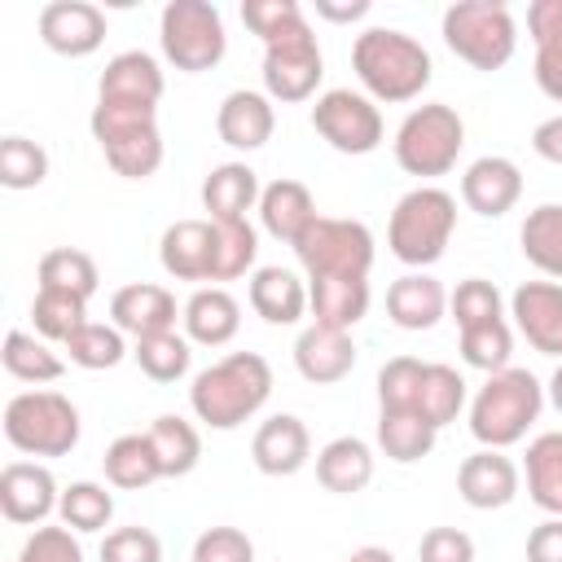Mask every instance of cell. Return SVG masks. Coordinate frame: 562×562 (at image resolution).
Listing matches in <instances>:
<instances>
[{"mask_svg": "<svg viewBox=\"0 0 562 562\" xmlns=\"http://www.w3.org/2000/svg\"><path fill=\"white\" fill-rule=\"evenodd\" d=\"M110 325H119L132 338H149V334H167L176 329V294L154 285V281H132L123 290H114L110 299Z\"/></svg>", "mask_w": 562, "mask_h": 562, "instance_id": "cell-21", "label": "cell"}, {"mask_svg": "<svg viewBox=\"0 0 562 562\" xmlns=\"http://www.w3.org/2000/svg\"><path fill=\"white\" fill-rule=\"evenodd\" d=\"M61 527H70L75 536L79 531H105L110 518H114V496L105 483H92V479H79L70 487H61Z\"/></svg>", "mask_w": 562, "mask_h": 562, "instance_id": "cell-39", "label": "cell"}, {"mask_svg": "<svg viewBox=\"0 0 562 562\" xmlns=\"http://www.w3.org/2000/svg\"><path fill=\"white\" fill-rule=\"evenodd\" d=\"M435 439H439V430L417 413H378V448L400 465L430 457Z\"/></svg>", "mask_w": 562, "mask_h": 562, "instance_id": "cell-36", "label": "cell"}, {"mask_svg": "<svg viewBox=\"0 0 562 562\" xmlns=\"http://www.w3.org/2000/svg\"><path fill=\"white\" fill-rule=\"evenodd\" d=\"M101 470H105V483L123 487V492H140V487L162 479V465H158V452H154L149 435H119L105 448Z\"/></svg>", "mask_w": 562, "mask_h": 562, "instance_id": "cell-32", "label": "cell"}, {"mask_svg": "<svg viewBox=\"0 0 562 562\" xmlns=\"http://www.w3.org/2000/svg\"><path fill=\"white\" fill-rule=\"evenodd\" d=\"M531 149H536L544 162H558V167H562V114L536 123V132H531Z\"/></svg>", "mask_w": 562, "mask_h": 562, "instance_id": "cell-55", "label": "cell"}, {"mask_svg": "<svg viewBox=\"0 0 562 562\" xmlns=\"http://www.w3.org/2000/svg\"><path fill=\"white\" fill-rule=\"evenodd\" d=\"M66 351H70V364H79V369H114L127 356V342H123V329L119 325L83 321L66 338Z\"/></svg>", "mask_w": 562, "mask_h": 562, "instance_id": "cell-41", "label": "cell"}, {"mask_svg": "<svg viewBox=\"0 0 562 562\" xmlns=\"http://www.w3.org/2000/svg\"><path fill=\"white\" fill-rule=\"evenodd\" d=\"M426 360L417 356H395L378 369V408L382 413H417V391H422Z\"/></svg>", "mask_w": 562, "mask_h": 562, "instance_id": "cell-44", "label": "cell"}, {"mask_svg": "<svg viewBox=\"0 0 562 562\" xmlns=\"http://www.w3.org/2000/svg\"><path fill=\"white\" fill-rule=\"evenodd\" d=\"M61 505L57 479L40 461H9L0 470V514L13 527H44V518Z\"/></svg>", "mask_w": 562, "mask_h": 562, "instance_id": "cell-13", "label": "cell"}, {"mask_svg": "<svg viewBox=\"0 0 562 562\" xmlns=\"http://www.w3.org/2000/svg\"><path fill=\"white\" fill-rule=\"evenodd\" d=\"M132 360L140 364V373H145L149 382H180V378L189 373L193 351H189V338H180L176 329H167V334L136 338Z\"/></svg>", "mask_w": 562, "mask_h": 562, "instance_id": "cell-40", "label": "cell"}, {"mask_svg": "<svg viewBox=\"0 0 562 562\" xmlns=\"http://www.w3.org/2000/svg\"><path fill=\"white\" fill-rule=\"evenodd\" d=\"M259 176L246 162H220L211 167V176L202 180V206L211 211L215 224H237L259 206Z\"/></svg>", "mask_w": 562, "mask_h": 562, "instance_id": "cell-26", "label": "cell"}, {"mask_svg": "<svg viewBox=\"0 0 562 562\" xmlns=\"http://www.w3.org/2000/svg\"><path fill=\"white\" fill-rule=\"evenodd\" d=\"M417 562H474V540L461 527H430L417 544Z\"/></svg>", "mask_w": 562, "mask_h": 562, "instance_id": "cell-53", "label": "cell"}, {"mask_svg": "<svg viewBox=\"0 0 562 562\" xmlns=\"http://www.w3.org/2000/svg\"><path fill=\"white\" fill-rule=\"evenodd\" d=\"M347 562H395V553H391V549H382V544H360Z\"/></svg>", "mask_w": 562, "mask_h": 562, "instance_id": "cell-57", "label": "cell"}, {"mask_svg": "<svg viewBox=\"0 0 562 562\" xmlns=\"http://www.w3.org/2000/svg\"><path fill=\"white\" fill-rule=\"evenodd\" d=\"M40 40L61 57H88L105 44V13L88 0H53L40 9Z\"/></svg>", "mask_w": 562, "mask_h": 562, "instance_id": "cell-16", "label": "cell"}, {"mask_svg": "<svg viewBox=\"0 0 562 562\" xmlns=\"http://www.w3.org/2000/svg\"><path fill=\"white\" fill-rule=\"evenodd\" d=\"M443 44L474 70H501L514 57L518 26L501 0H457L443 9Z\"/></svg>", "mask_w": 562, "mask_h": 562, "instance_id": "cell-6", "label": "cell"}, {"mask_svg": "<svg viewBox=\"0 0 562 562\" xmlns=\"http://www.w3.org/2000/svg\"><path fill=\"white\" fill-rule=\"evenodd\" d=\"M272 127H277V114H272V97L268 92H255V88H237L220 101L215 110V132L228 149H263L272 140Z\"/></svg>", "mask_w": 562, "mask_h": 562, "instance_id": "cell-20", "label": "cell"}, {"mask_svg": "<svg viewBox=\"0 0 562 562\" xmlns=\"http://www.w3.org/2000/svg\"><path fill=\"white\" fill-rule=\"evenodd\" d=\"M241 22H246L263 44H272L277 35L294 31V26L307 22V18H303V4H299V0H246V4H241Z\"/></svg>", "mask_w": 562, "mask_h": 562, "instance_id": "cell-48", "label": "cell"}, {"mask_svg": "<svg viewBox=\"0 0 562 562\" xmlns=\"http://www.w3.org/2000/svg\"><path fill=\"white\" fill-rule=\"evenodd\" d=\"M180 321H184L189 342L224 347V342H233V334L241 329V307H237V299H233L224 285H202V290H193L189 303L180 307Z\"/></svg>", "mask_w": 562, "mask_h": 562, "instance_id": "cell-25", "label": "cell"}, {"mask_svg": "<svg viewBox=\"0 0 562 562\" xmlns=\"http://www.w3.org/2000/svg\"><path fill=\"white\" fill-rule=\"evenodd\" d=\"M149 443L158 452V465H162V479H184L198 470L202 461V435L193 430V422L176 417V413H162L149 422Z\"/></svg>", "mask_w": 562, "mask_h": 562, "instance_id": "cell-34", "label": "cell"}, {"mask_svg": "<svg viewBox=\"0 0 562 562\" xmlns=\"http://www.w3.org/2000/svg\"><path fill=\"white\" fill-rule=\"evenodd\" d=\"M272 395V364L259 351H233L206 364L189 386V408L211 430H237Z\"/></svg>", "mask_w": 562, "mask_h": 562, "instance_id": "cell-1", "label": "cell"}, {"mask_svg": "<svg viewBox=\"0 0 562 562\" xmlns=\"http://www.w3.org/2000/svg\"><path fill=\"white\" fill-rule=\"evenodd\" d=\"M527 562H562V518H544L531 527Z\"/></svg>", "mask_w": 562, "mask_h": 562, "instance_id": "cell-54", "label": "cell"}, {"mask_svg": "<svg viewBox=\"0 0 562 562\" xmlns=\"http://www.w3.org/2000/svg\"><path fill=\"white\" fill-rule=\"evenodd\" d=\"M250 457H255V470L268 474V479L299 474L307 465V457H312V435H307L303 417H294V413L268 417L250 439Z\"/></svg>", "mask_w": 562, "mask_h": 562, "instance_id": "cell-17", "label": "cell"}, {"mask_svg": "<svg viewBox=\"0 0 562 562\" xmlns=\"http://www.w3.org/2000/svg\"><path fill=\"white\" fill-rule=\"evenodd\" d=\"M540 408H544V386L531 369H501V373H487V382L479 386V395L470 400V435L483 443V448H509L518 443L536 422H540Z\"/></svg>", "mask_w": 562, "mask_h": 562, "instance_id": "cell-3", "label": "cell"}, {"mask_svg": "<svg viewBox=\"0 0 562 562\" xmlns=\"http://www.w3.org/2000/svg\"><path fill=\"white\" fill-rule=\"evenodd\" d=\"M312 220H316V202H312L307 184H299V180L263 184V193H259V224H263V233H272L277 241L294 246L312 228Z\"/></svg>", "mask_w": 562, "mask_h": 562, "instance_id": "cell-29", "label": "cell"}, {"mask_svg": "<svg viewBox=\"0 0 562 562\" xmlns=\"http://www.w3.org/2000/svg\"><path fill=\"white\" fill-rule=\"evenodd\" d=\"M351 70L364 83V92L373 101L400 105L422 97V88L430 83V53L422 40H413L408 31L395 26H369L356 35L351 44Z\"/></svg>", "mask_w": 562, "mask_h": 562, "instance_id": "cell-2", "label": "cell"}, {"mask_svg": "<svg viewBox=\"0 0 562 562\" xmlns=\"http://www.w3.org/2000/svg\"><path fill=\"white\" fill-rule=\"evenodd\" d=\"M509 316L540 356H562V281H522L509 294Z\"/></svg>", "mask_w": 562, "mask_h": 562, "instance_id": "cell-15", "label": "cell"}, {"mask_svg": "<svg viewBox=\"0 0 562 562\" xmlns=\"http://www.w3.org/2000/svg\"><path fill=\"white\" fill-rule=\"evenodd\" d=\"M527 496L549 514L562 518V430H544L527 443Z\"/></svg>", "mask_w": 562, "mask_h": 562, "instance_id": "cell-31", "label": "cell"}, {"mask_svg": "<svg viewBox=\"0 0 562 562\" xmlns=\"http://www.w3.org/2000/svg\"><path fill=\"white\" fill-rule=\"evenodd\" d=\"M527 31H531V44H536V57L562 61V0H531Z\"/></svg>", "mask_w": 562, "mask_h": 562, "instance_id": "cell-52", "label": "cell"}, {"mask_svg": "<svg viewBox=\"0 0 562 562\" xmlns=\"http://www.w3.org/2000/svg\"><path fill=\"white\" fill-rule=\"evenodd\" d=\"M457 492L470 509H505L518 496V465L501 448H479L461 461Z\"/></svg>", "mask_w": 562, "mask_h": 562, "instance_id": "cell-19", "label": "cell"}, {"mask_svg": "<svg viewBox=\"0 0 562 562\" xmlns=\"http://www.w3.org/2000/svg\"><path fill=\"white\" fill-rule=\"evenodd\" d=\"M162 97V70L149 53L127 48L114 53L97 79V101H132V105H158Z\"/></svg>", "mask_w": 562, "mask_h": 562, "instance_id": "cell-23", "label": "cell"}, {"mask_svg": "<svg viewBox=\"0 0 562 562\" xmlns=\"http://www.w3.org/2000/svg\"><path fill=\"white\" fill-rule=\"evenodd\" d=\"M518 241L536 272H544L549 281H562V202H540L536 211H527Z\"/></svg>", "mask_w": 562, "mask_h": 562, "instance_id": "cell-33", "label": "cell"}, {"mask_svg": "<svg viewBox=\"0 0 562 562\" xmlns=\"http://www.w3.org/2000/svg\"><path fill=\"white\" fill-rule=\"evenodd\" d=\"M307 307L316 325L351 334L369 312V281L364 277H307Z\"/></svg>", "mask_w": 562, "mask_h": 562, "instance_id": "cell-27", "label": "cell"}, {"mask_svg": "<svg viewBox=\"0 0 562 562\" xmlns=\"http://www.w3.org/2000/svg\"><path fill=\"white\" fill-rule=\"evenodd\" d=\"M193 562H255V544L241 527H206L193 540Z\"/></svg>", "mask_w": 562, "mask_h": 562, "instance_id": "cell-51", "label": "cell"}, {"mask_svg": "<svg viewBox=\"0 0 562 562\" xmlns=\"http://www.w3.org/2000/svg\"><path fill=\"white\" fill-rule=\"evenodd\" d=\"M316 483L334 496H356L373 483V448L356 435H338L316 452Z\"/></svg>", "mask_w": 562, "mask_h": 562, "instance_id": "cell-28", "label": "cell"}, {"mask_svg": "<svg viewBox=\"0 0 562 562\" xmlns=\"http://www.w3.org/2000/svg\"><path fill=\"white\" fill-rule=\"evenodd\" d=\"M101 285V272L92 263V255L75 250V246H57L40 259V290H61V294H75V299H92Z\"/></svg>", "mask_w": 562, "mask_h": 562, "instance_id": "cell-37", "label": "cell"}, {"mask_svg": "<svg viewBox=\"0 0 562 562\" xmlns=\"http://www.w3.org/2000/svg\"><path fill=\"white\" fill-rule=\"evenodd\" d=\"M31 321L44 342H66L88 321V303L75 294H61V290H40L31 303Z\"/></svg>", "mask_w": 562, "mask_h": 562, "instance_id": "cell-42", "label": "cell"}, {"mask_svg": "<svg viewBox=\"0 0 562 562\" xmlns=\"http://www.w3.org/2000/svg\"><path fill=\"white\" fill-rule=\"evenodd\" d=\"M544 391H549V404L562 413V364L553 369V378H549V386H544Z\"/></svg>", "mask_w": 562, "mask_h": 562, "instance_id": "cell-58", "label": "cell"}, {"mask_svg": "<svg viewBox=\"0 0 562 562\" xmlns=\"http://www.w3.org/2000/svg\"><path fill=\"white\" fill-rule=\"evenodd\" d=\"M448 312V290L430 277V272H404L400 281H391L386 290V316L400 329H435Z\"/></svg>", "mask_w": 562, "mask_h": 562, "instance_id": "cell-24", "label": "cell"}, {"mask_svg": "<svg viewBox=\"0 0 562 562\" xmlns=\"http://www.w3.org/2000/svg\"><path fill=\"white\" fill-rule=\"evenodd\" d=\"M321 75H325V57H321L316 31L307 22H299L294 31L263 44V92L272 101H285V105L307 101L316 92Z\"/></svg>", "mask_w": 562, "mask_h": 562, "instance_id": "cell-12", "label": "cell"}, {"mask_svg": "<svg viewBox=\"0 0 562 562\" xmlns=\"http://www.w3.org/2000/svg\"><path fill=\"white\" fill-rule=\"evenodd\" d=\"M13 562H83V549L70 527H35Z\"/></svg>", "mask_w": 562, "mask_h": 562, "instance_id": "cell-50", "label": "cell"}, {"mask_svg": "<svg viewBox=\"0 0 562 562\" xmlns=\"http://www.w3.org/2000/svg\"><path fill=\"white\" fill-rule=\"evenodd\" d=\"M518 198H522V171H518V162H509V158H501V154L474 158V162L465 167V176H461V202H465L474 215L496 220V215L514 211Z\"/></svg>", "mask_w": 562, "mask_h": 562, "instance_id": "cell-18", "label": "cell"}, {"mask_svg": "<svg viewBox=\"0 0 562 562\" xmlns=\"http://www.w3.org/2000/svg\"><path fill=\"white\" fill-rule=\"evenodd\" d=\"M101 562H162V540L149 527H114L101 540Z\"/></svg>", "mask_w": 562, "mask_h": 562, "instance_id": "cell-49", "label": "cell"}, {"mask_svg": "<svg viewBox=\"0 0 562 562\" xmlns=\"http://www.w3.org/2000/svg\"><path fill=\"white\" fill-rule=\"evenodd\" d=\"M461 408H465V378L452 364H426L422 391H417V417L443 430L448 422H457Z\"/></svg>", "mask_w": 562, "mask_h": 562, "instance_id": "cell-38", "label": "cell"}, {"mask_svg": "<svg viewBox=\"0 0 562 562\" xmlns=\"http://www.w3.org/2000/svg\"><path fill=\"white\" fill-rule=\"evenodd\" d=\"M215 255H220L215 220H176L158 241L162 272L176 281H215Z\"/></svg>", "mask_w": 562, "mask_h": 562, "instance_id": "cell-14", "label": "cell"}, {"mask_svg": "<svg viewBox=\"0 0 562 562\" xmlns=\"http://www.w3.org/2000/svg\"><path fill=\"white\" fill-rule=\"evenodd\" d=\"M0 360H4V373H9V378L35 382V386H40V382H57V378L66 373L61 356H57L40 334H26V329H9V334H4Z\"/></svg>", "mask_w": 562, "mask_h": 562, "instance_id": "cell-35", "label": "cell"}, {"mask_svg": "<svg viewBox=\"0 0 562 562\" xmlns=\"http://www.w3.org/2000/svg\"><path fill=\"white\" fill-rule=\"evenodd\" d=\"M312 127H316V136H321L329 149L351 154V158L373 154V149L382 145V132H386V127H382V110L373 105V97L351 92V88H329V92H321L316 105H312Z\"/></svg>", "mask_w": 562, "mask_h": 562, "instance_id": "cell-11", "label": "cell"}, {"mask_svg": "<svg viewBox=\"0 0 562 562\" xmlns=\"http://www.w3.org/2000/svg\"><path fill=\"white\" fill-rule=\"evenodd\" d=\"M0 426L26 457H66L79 443V408L61 391H18L4 404Z\"/></svg>", "mask_w": 562, "mask_h": 562, "instance_id": "cell-8", "label": "cell"}, {"mask_svg": "<svg viewBox=\"0 0 562 562\" xmlns=\"http://www.w3.org/2000/svg\"><path fill=\"white\" fill-rule=\"evenodd\" d=\"M48 176V154L40 140H26V136H4L0 140V184L22 193V189H35L44 184Z\"/></svg>", "mask_w": 562, "mask_h": 562, "instance_id": "cell-45", "label": "cell"}, {"mask_svg": "<svg viewBox=\"0 0 562 562\" xmlns=\"http://www.w3.org/2000/svg\"><path fill=\"white\" fill-rule=\"evenodd\" d=\"M158 44H162V57L176 70L202 75V70L220 66L224 53H228L224 18L206 0H167L162 18H158Z\"/></svg>", "mask_w": 562, "mask_h": 562, "instance_id": "cell-9", "label": "cell"}, {"mask_svg": "<svg viewBox=\"0 0 562 562\" xmlns=\"http://www.w3.org/2000/svg\"><path fill=\"white\" fill-rule=\"evenodd\" d=\"M369 13V0H316V18L325 22H360Z\"/></svg>", "mask_w": 562, "mask_h": 562, "instance_id": "cell-56", "label": "cell"}, {"mask_svg": "<svg viewBox=\"0 0 562 562\" xmlns=\"http://www.w3.org/2000/svg\"><path fill=\"white\" fill-rule=\"evenodd\" d=\"M294 255H299L307 277H369L373 233L360 220L316 215L312 228L294 241Z\"/></svg>", "mask_w": 562, "mask_h": 562, "instance_id": "cell-10", "label": "cell"}, {"mask_svg": "<svg viewBox=\"0 0 562 562\" xmlns=\"http://www.w3.org/2000/svg\"><path fill=\"white\" fill-rule=\"evenodd\" d=\"M294 369H299L307 382H316V386L342 382V378L356 369V342H351V334L312 321V325L294 338Z\"/></svg>", "mask_w": 562, "mask_h": 562, "instance_id": "cell-22", "label": "cell"}, {"mask_svg": "<svg viewBox=\"0 0 562 562\" xmlns=\"http://www.w3.org/2000/svg\"><path fill=\"white\" fill-rule=\"evenodd\" d=\"M92 140L101 145L105 162L127 176L145 180L162 162V132H158V105H132V101H97L92 105Z\"/></svg>", "mask_w": 562, "mask_h": 562, "instance_id": "cell-5", "label": "cell"}, {"mask_svg": "<svg viewBox=\"0 0 562 562\" xmlns=\"http://www.w3.org/2000/svg\"><path fill=\"white\" fill-rule=\"evenodd\" d=\"M220 233V255H215V281H237L255 268L259 259V233L250 228V220L237 224H215Z\"/></svg>", "mask_w": 562, "mask_h": 562, "instance_id": "cell-46", "label": "cell"}, {"mask_svg": "<svg viewBox=\"0 0 562 562\" xmlns=\"http://www.w3.org/2000/svg\"><path fill=\"white\" fill-rule=\"evenodd\" d=\"M452 233H457V198L448 189L417 184L395 202L386 224V246L400 263L430 268L435 259H443Z\"/></svg>", "mask_w": 562, "mask_h": 562, "instance_id": "cell-4", "label": "cell"}, {"mask_svg": "<svg viewBox=\"0 0 562 562\" xmlns=\"http://www.w3.org/2000/svg\"><path fill=\"white\" fill-rule=\"evenodd\" d=\"M461 145H465V123L452 105L443 101H426L417 110L404 114L391 149H395V162L408 171V176H448L461 158Z\"/></svg>", "mask_w": 562, "mask_h": 562, "instance_id": "cell-7", "label": "cell"}, {"mask_svg": "<svg viewBox=\"0 0 562 562\" xmlns=\"http://www.w3.org/2000/svg\"><path fill=\"white\" fill-rule=\"evenodd\" d=\"M448 312L457 321V329H470V325H487V321H501V290L483 277H465L452 294H448Z\"/></svg>", "mask_w": 562, "mask_h": 562, "instance_id": "cell-47", "label": "cell"}, {"mask_svg": "<svg viewBox=\"0 0 562 562\" xmlns=\"http://www.w3.org/2000/svg\"><path fill=\"white\" fill-rule=\"evenodd\" d=\"M509 351H514V329L501 321H487V325H470L461 329V360L470 369H483V373H501L509 369Z\"/></svg>", "mask_w": 562, "mask_h": 562, "instance_id": "cell-43", "label": "cell"}, {"mask_svg": "<svg viewBox=\"0 0 562 562\" xmlns=\"http://www.w3.org/2000/svg\"><path fill=\"white\" fill-rule=\"evenodd\" d=\"M250 307L268 325H294L307 312V285L299 281V272H290L281 263L255 268L250 272Z\"/></svg>", "mask_w": 562, "mask_h": 562, "instance_id": "cell-30", "label": "cell"}]
</instances>
